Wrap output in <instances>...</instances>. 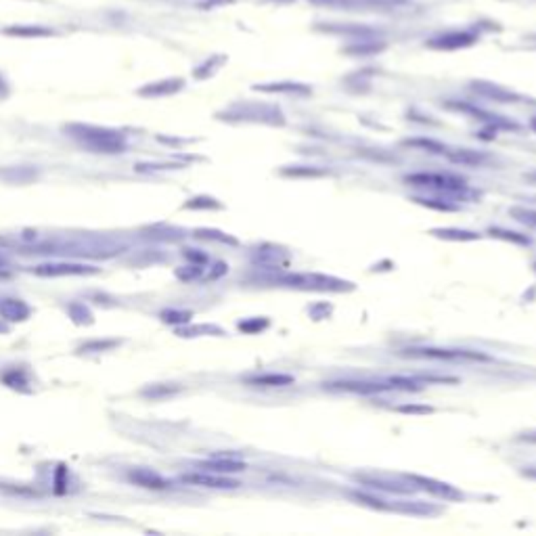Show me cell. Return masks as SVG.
<instances>
[{
	"label": "cell",
	"mask_w": 536,
	"mask_h": 536,
	"mask_svg": "<svg viewBox=\"0 0 536 536\" xmlns=\"http://www.w3.org/2000/svg\"><path fill=\"white\" fill-rule=\"evenodd\" d=\"M199 470L204 472H212V474H223V476H231V474H239V472H246L248 465L246 461H239L237 457H227V455H216L212 459H206V461H199L197 463Z\"/></svg>",
	"instance_id": "cell-12"
},
{
	"label": "cell",
	"mask_w": 536,
	"mask_h": 536,
	"mask_svg": "<svg viewBox=\"0 0 536 536\" xmlns=\"http://www.w3.org/2000/svg\"><path fill=\"white\" fill-rule=\"evenodd\" d=\"M411 202L423 206V208H430V210H438V212H455L459 210L457 206L444 202V199H438V197H411Z\"/></svg>",
	"instance_id": "cell-30"
},
{
	"label": "cell",
	"mask_w": 536,
	"mask_h": 536,
	"mask_svg": "<svg viewBox=\"0 0 536 536\" xmlns=\"http://www.w3.org/2000/svg\"><path fill=\"white\" fill-rule=\"evenodd\" d=\"M183 88H185V80L183 78H166V80L151 82V84H145L143 88H139V97H151V99L170 97V94L181 92Z\"/></svg>",
	"instance_id": "cell-16"
},
{
	"label": "cell",
	"mask_w": 536,
	"mask_h": 536,
	"mask_svg": "<svg viewBox=\"0 0 536 536\" xmlns=\"http://www.w3.org/2000/svg\"><path fill=\"white\" fill-rule=\"evenodd\" d=\"M183 482L193 484V486H204V488H216V491H231V488H239L241 484L229 476L223 474H212V472H191L183 476Z\"/></svg>",
	"instance_id": "cell-10"
},
{
	"label": "cell",
	"mask_w": 536,
	"mask_h": 536,
	"mask_svg": "<svg viewBox=\"0 0 536 536\" xmlns=\"http://www.w3.org/2000/svg\"><path fill=\"white\" fill-rule=\"evenodd\" d=\"M6 36H17V38H48L55 36L57 31L44 25H8L2 29Z\"/></svg>",
	"instance_id": "cell-22"
},
{
	"label": "cell",
	"mask_w": 536,
	"mask_h": 536,
	"mask_svg": "<svg viewBox=\"0 0 536 536\" xmlns=\"http://www.w3.org/2000/svg\"><path fill=\"white\" fill-rule=\"evenodd\" d=\"M430 235L436 237V239L457 241V244H467V241H478V239H480V233H474V231H467V229H453V227L432 229Z\"/></svg>",
	"instance_id": "cell-21"
},
{
	"label": "cell",
	"mask_w": 536,
	"mask_h": 536,
	"mask_svg": "<svg viewBox=\"0 0 536 536\" xmlns=\"http://www.w3.org/2000/svg\"><path fill=\"white\" fill-rule=\"evenodd\" d=\"M404 183L413 185V187H421V189H432L444 195H461L467 197L470 195V187L465 183V178L455 176V174H428V172H417V174H407Z\"/></svg>",
	"instance_id": "cell-4"
},
{
	"label": "cell",
	"mask_w": 536,
	"mask_h": 536,
	"mask_svg": "<svg viewBox=\"0 0 536 536\" xmlns=\"http://www.w3.org/2000/svg\"><path fill=\"white\" fill-rule=\"evenodd\" d=\"M509 214H512L518 223H522V225H526V227H533V229H536L535 210H528V208H512V210H509Z\"/></svg>",
	"instance_id": "cell-37"
},
{
	"label": "cell",
	"mask_w": 536,
	"mask_h": 536,
	"mask_svg": "<svg viewBox=\"0 0 536 536\" xmlns=\"http://www.w3.org/2000/svg\"><path fill=\"white\" fill-rule=\"evenodd\" d=\"M195 233H197V237H202V239H212V241H223V244L237 246V239H235V237H229V235H225L223 231H216V229H199V231H195Z\"/></svg>",
	"instance_id": "cell-36"
},
{
	"label": "cell",
	"mask_w": 536,
	"mask_h": 536,
	"mask_svg": "<svg viewBox=\"0 0 536 536\" xmlns=\"http://www.w3.org/2000/svg\"><path fill=\"white\" fill-rule=\"evenodd\" d=\"M69 316L78 323V325H88V323H92V314H90V310L84 306V304H69Z\"/></svg>",
	"instance_id": "cell-38"
},
{
	"label": "cell",
	"mask_w": 536,
	"mask_h": 536,
	"mask_svg": "<svg viewBox=\"0 0 536 536\" xmlns=\"http://www.w3.org/2000/svg\"><path fill=\"white\" fill-rule=\"evenodd\" d=\"M518 440H520V442H530V444H536V430H533V432H526V434H520V436H518Z\"/></svg>",
	"instance_id": "cell-46"
},
{
	"label": "cell",
	"mask_w": 536,
	"mask_h": 536,
	"mask_svg": "<svg viewBox=\"0 0 536 536\" xmlns=\"http://www.w3.org/2000/svg\"><path fill=\"white\" fill-rule=\"evenodd\" d=\"M283 176H293V178H312V176H325L327 170H320L316 166H291L281 170Z\"/></svg>",
	"instance_id": "cell-28"
},
{
	"label": "cell",
	"mask_w": 536,
	"mask_h": 536,
	"mask_svg": "<svg viewBox=\"0 0 536 536\" xmlns=\"http://www.w3.org/2000/svg\"><path fill=\"white\" fill-rule=\"evenodd\" d=\"M383 42H375V40H360V42H356V44H352V46H348L346 48V52L348 55H373V52H379V50H383Z\"/></svg>",
	"instance_id": "cell-31"
},
{
	"label": "cell",
	"mask_w": 536,
	"mask_h": 536,
	"mask_svg": "<svg viewBox=\"0 0 536 536\" xmlns=\"http://www.w3.org/2000/svg\"><path fill=\"white\" fill-rule=\"evenodd\" d=\"M446 157L453 162V164H459V166H480L488 160L486 153L482 151H474V149H455V151H446Z\"/></svg>",
	"instance_id": "cell-24"
},
{
	"label": "cell",
	"mask_w": 536,
	"mask_h": 536,
	"mask_svg": "<svg viewBox=\"0 0 536 536\" xmlns=\"http://www.w3.org/2000/svg\"><path fill=\"white\" fill-rule=\"evenodd\" d=\"M227 115L231 118H239V120H254V122H265L270 126H283L285 118L278 111V107L272 105H237L233 107Z\"/></svg>",
	"instance_id": "cell-6"
},
{
	"label": "cell",
	"mask_w": 536,
	"mask_h": 536,
	"mask_svg": "<svg viewBox=\"0 0 536 536\" xmlns=\"http://www.w3.org/2000/svg\"><path fill=\"white\" fill-rule=\"evenodd\" d=\"M409 358H428V360H491L488 354L474 350H453V348H409L400 352Z\"/></svg>",
	"instance_id": "cell-5"
},
{
	"label": "cell",
	"mask_w": 536,
	"mask_h": 536,
	"mask_svg": "<svg viewBox=\"0 0 536 536\" xmlns=\"http://www.w3.org/2000/svg\"><path fill=\"white\" fill-rule=\"evenodd\" d=\"M325 390H331V392H350V394H362V396H371V394H381V392H394L392 383L388 379H381V381H369V379H360V381H354V379H346V381H331V383H325Z\"/></svg>",
	"instance_id": "cell-8"
},
{
	"label": "cell",
	"mask_w": 536,
	"mask_h": 536,
	"mask_svg": "<svg viewBox=\"0 0 536 536\" xmlns=\"http://www.w3.org/2000/svg\"><path fill=\"white\" fill-rule=\"evenodd\" d=\"M268 325H270V320H268L267 316H254V318H244V320H239V323H237V329L244 331V333H248V335H256V333L268 329Z\"/></svg>",
	"instance_id": "cell-29"
},
{
	"label": "cell",
	"mask_w": 536,
	"mask_h": 536,
	"mask_svg": "<svg viewBox=\"0 0 536 536\" xmlns=\"http://www.w3.org/2000/svg\"><path fill=\"white\" fill-rule=\"evenodd\" d=\"M6 267H8V258L0 254V270H6Z\"/></svg>",
	"instance_id": "cell-48"
},
{
	"label": "cell",
	"mask_w": 536,
	"mask_h": 536,
	"mask_svg": "<svg viewBox=\"0 0 536 536\" xmlns=\"http://www.w3.org/2000/svg\"><path fill=\"white\" fill-rule=\"evenodd\" d=\"M128 478H130V482H134V484L141 486V488L164 491V488L170 486V482L164 480V478H162L157 472H153V470H132V472L128 474Z\"/></svg>",
	"instance_id": "cell-18"
},
{
	"label": "cell",
	"mask_w": 536,
	"mask_h": 536,
	"mask_svg": "<svg viewBox=\"0 0 536 536\" xmlns=\"http://www.w3.org/2000/svg\"><path fill=\"white\" fill-rule=\"evenodd\" d=\"M38 276H78V274H94L97 268L76 265V262H48L34 268Z\"/></svg>",
	"instance_id": "cell-14"
},
{
	"label": "cell",
	"mask_w": 536,
	"mask_h": 536,
	"mask_svg": "<svg viewBox=\"0 0 536 536\" xmlns=\"http://www.w3.org/2000/svg\"><path fill=\"white\" fill-rule=\"evenodd\" d=\"M225 335V331L216 325H197V327H187V329H178V335L183 337H195V335Z\"/></svg>",
	"instance_id": "cell-32"
},
{
	"label": "cell",
	"mask_w": 536,
	"mask_h": 536,
	"mask_svg": "<svg viewBox=\"0 0 536 536\" xmlns=\"http://www.w3.org/2000/svg\"><path fill=\"white\" fill-rule=\"evenodd\" d=\"M356 480L367 486V488H375V491H383V493H392V495H413L417 493V488L404 480V482H398V480H390V478H377V476H356Z\"/></svg>",
	"instance_id": "cell-11"
},
{
	"label": "cell",
	"mask_w": 536,
	"mask_h": 536,
	"mask_svg": "<svg viewBox=\"0 0 536 536\" xmlns=\"http://www.w3.org/2000/svg\"><path fill=\"white\" fill-rule=\"evenodd\" d=\"M396 411L398 413H407V415H430V413H434V409L428 407V404H402Z\"/></svg>",
	"instance_id": "cell-41"
},
{
	"label": "cell",
	"mask_w": 536,
	"mask_h": 536,
	"mask_svg": "<svg viewBox=\"0 0 536 536\" xmlns=\"http://www.w3.org/2000/svg\"><path fill=\"white\" fill-rule=\"evenodd\" d=\"M250 386H262V388H283L293 383V375L287 373H262V375H252L246 379Z\"/></svg>",
	"instance_id": "cell-23"
},
{
	"label": "cell",
	"mask_w": 536,
	"mask_h": 536,
	"mask_svg": "<svg viewBox=\"0 0 536 536\" xmlns=\"http://www.w3.org/2000/svg\"><path fill=\"white\" fill-rule=\"evenodd\" d=\"M488 235L497 237V239H503V241L518 244V246H530L533 244V239L528 235H522V233H516V231H507V229H499V227H491Z\"/></svg>",
	"instance_id": "cell-25"
},
{
	"label": "cell",
	"mask_w": 536,
	"mask_h": 536,
	"mask_svg": "<svg viewBox=\"0 0 536 536\" xmlns=\"http://www.w3.org/2000/svg\"><path fill=\"white\" fill-rule=\"evenodd\" d=\"M185 208L187 210H218L220 208V204H218V199H214V197H195V199H189L187 204H185Z\"/></svg>",
	"instance_id": "cell-35"
},
{
	"label": "cell",
	"mask_w": 536,
	"mask_h": 536,
	"mask_svg": "<svg viewBox=\"0 0 536 536\" xmlns=\"http://www.w3.org/2000/svg\"><path fill=\"white\" fill-rule=\"evenodd\" d=\"M113 346H115V341H92V344H86L82 348V352H101V350H107Z\"/></svg>",
	"instance_id": "cell-44"
},
{
	"label": "cell",
	"mask_w": 536,
	"mask_h": 536,
	"mask_svg": "<svg viewBox=\"0 0 536 536\" xmlns=\"http://www.w3.org/2000/svg\"><path fill=\"white\" fill-rule=\"evenodd\" d=\"M404 480H409L417 491L430 493L432 497H438V499H444V501H463V493L457 491L449 482H440L436 478H425V476H417V474L404 476Z\"/></svg>",
	"instance_id": "cell-7"
},
{
	"label": "cell",
	"mask_w": 536,
	"mask_h": 536,
	"mask_svg": "<svg viewBox=\"0 0 536 536\" xmlns=\"http://www.w3.org/2000/svg\"><path fill=\"white\" fill-rule=\"evenodd\" d=\"M227 270H229V265L218 262V265H214V270H212V272H208V278H218V276L227 274Z\"/></svg>",
	"instance_id": "cell-45"
},
{
	"label": "cell",
	"mask_w": 536,
	"mask_h": 536,
	"mask_svg": "<svg viewBox=\"0 0 536 536\" xmlns=\"http://www.w3.org/2000/svg\"><path fill=\"white\" fill-rule=\"evenodd\" d=\"M174 392H178V388H166V386H153V388H147L143 394L145 396H151V398H157V396H168V394H174Z\"/></svg>",
	"instance_id": "cell-42"
},
{
	"label": "cell",
	"mask_w": 536,
	"mask_h": 536,
	"mask_svg": "<svg viewBox=\"0 0 536 536\" xmlns=\"http://www.w3.org/2000/svg\"><path fill=\"white\" fill-rule=\"evenodd\" d=\"M254 90L258 92H281V94H310L312 88L299 82H268V84H256Z\"/></svg>",
	"instance_id": "cell-20"
},
{
	"label": "cell",
	"mask_w": 536,
	"mask_h": 536,
	"mask_svg": "<svg viewBox=\"0 0 536 536\" xmlns=\"http://www.w3.org/2000/svg\"><path fill=\"white\" fill-rule=\"evenodd\" d=\"M530 126H533V130H535V132H536V115H535V118H533V120H530Z\"/></svg>",
	"instance_id": "cell-50"
},
{
	"label": "cell",
	"mask_w": 536,
	"mask_h": 536,
	"mask_svg": "<svg viewBox=\"0 0 536 536\" xmlns=\"http://www.w3.org/2000/svg\"><path fill=\"white\" fill-rule=\"evenodd\" d=\"M2 381L8 386V388H23V386H27V379L21 375V371H17V369H13V371H8L4 377H2Z\"/></svg>",
	"instance_id": "cell-40"
},
{
	"label": "cell",
	"mask_w": 536,
	"mask_h": 536,
	"mask_svg": "<svg viewBox=\"0 0 536 536\" xmlns=\"http://www.w3.org/2000/svg\"><path fill=\"white\" fill-rule=\"evenodd\" d=\"M65 132L76 139L80 145H84L86 149L94 151V153H122L128 145L124 132L113 130V128H105V126H92V124H69L65 126Z\"/></svg>",
	"instance_id": "cell-1"
},
{
	"label": "cell",
	"mask_w": 536,
	"mask_h": 536,
	"mask_svg": "<svg viewBox=\"0 0 536 536\" xmlns=\"http://www.w3.org/2000/svg\"><path fill=\"white\" fill-rule=\"evenodd\" d=\"M276 285L283 287H291V289H312V291H352L354 283L352 281H344L337 276H329V274H318V272H310V274H278L270 278Z\"/></svg>",
	"instance_id": "cell-2"
},
{
	"label": "cell",
	"mask_w": 536,
	"mask_h": 536,
	"mask_svg": "<svg viewBox=\"0 0 536 536\" xmlns=\"http://www.w3.org/2000/svg\"><path fill=\"white\" fill-rule=\"evenodd\" d=\"M402 145L407 147H417V149H423V151H430V153H436V155H446V147L438 141H432V139H407Z\"/></svg>",
	"instance_id": "cell-27"
},
{
	"label": "cell",
	"mask_w": 536,
	"mask_h": 536,
	"mask_svg": "<svg viewBox=\"0 0 536 536\" xmlns=\"http://www.w3.org/2000/svg\"><path fill=\"white\" fill-rule=\"evenodd\" d=\"M193 318V314L189 310H174V308H168L162 312V320L164 323H170V325H185Z\"/></svg>",
	"instance_id": "cell-33"
},
{
	"label": "cell",
	"mask_w": 536,
	"mask_h": 536,
	"mask_svg": "<svg viewBox=\"0 0 536 536\" xmlns=\"http://www.w3.org/2000/svg\"><path fill=\"white\" fill-rule=\"evenodd\" d=\"M223 63H225V57H212V59H208L204 65H199V67L195 69V78H199V80L210 78Z\"/></svg>",
	"instance_id": "cell-34"
},
{
	"label": "cell",
	"mask_w": 536,
	"mask_h": 536,
	"mask_svg": "<svg viewBox=\"0 0 536 536\" xmlns=\"http://www.w3.org/2000/svg\"><path fill=\"white\" fill-rule=\"evenodd\" d=\"M252 260L256 265H260V267L270 268V270H278V268L287 267L289 254L283 248H276V246H262L260 250L254 252Z\"/></svg>",
	"instance_id": "cell-15"
},
{
	"label": "cell",
	"mask_w": 536,
	"mask_h": 536,
	"mask_svg": "<svg viewBox=\"0 0 536 536\" xmlns=\"http://www.w3.org/2000/svg\"><path fill=\"white\" fill-rule=\"evenodd\" d=\"M176 276L181 281H197L204 276V265H191V267H183L176 270Z\"/></svg>",
	"instance_id": "cell-39"
},
{
	"label": "cell",
	"mask_w": 536,
	"mask_h": 536,
	"mask_svg": "<svg viewBox=\"0 0 536 536\" xmlns=\"http://www.w3.org/2000/svg\"><path fill=\"white\" fill-rule=\"evenodd\" d=\"M476 42H478L476 34H472L467 29H453V31H444V34L430 38L428 46L434 50H459V48H467Z\"/></svg>",
	"instance_id": "cell-9"
},
{
	"label": "cell",
	"mask_w": 536,
	"mask_h": 536,
	"mask_svg": "<svg viewBox=\"0 0 536 536\" xmlns=\"http://www.w3.org/2000/svg\"><path fill=\"white\" fill-rule=\"evenodd\" d=\"M526 181H530V183H535V185H536V172H530V174H526Z\"/></svg>",
	"instance_id": "cell-49"
},
{
	"label": "cell",
	"mask_w": 536,
	"mask_h": 536,
	"mask_svg": "<svg viewBox=\"0 0 536 536\" xmlns=\"http://www.w3.org/2000/svg\"><path fill=\"white\" fill-rule=\"evenodd\" d=\"M4 88H6V86H4V80H2V76H0V92H2Z\"/></svg>",
	"instance_id": "cell-51"
},
{
	"label": "cell",
	"mask_w": 536,
	"mask_h": 536,
	"mask_svg": "<svg viewBox=\"0 0 536 536\" xmlns=\"http://www.w3.org/2000/svg\"><path fill=\"white\" fill-rule=\"evenodd\" d=\"M392 512L404 514V516H423V518H434L440 514L438 507H432L430 503H423V501H394Z\"/></svg>",
	"instance_id": "cell-19"
},
{
	"label": "cell",
	"mask_w": 536,
	"mask_h": 536,
	"mask_svg": "<svg viewBox=\"0 0 536 536\" xmlns=\"http://www.w3.org/2000/svg\"><path fill=\"white\" fill-rule=\"evenodd\" d=\"M124 246L120 241H113L109 237H78L69 241L52 244V254H67V256H113L120 254Z\"/></svg>",
	"instance_id": "cell-3"
},
{
	"label": "cell",
	"mask_w": 536,
	"mask_h": 536,
	"mask_svg": "<svg viewBox=\"0 0 536 536\" xmlns=\"http://www.w3.org/2000/svg\"><path fill=\"white\" fill-rule=\"evenodd\" d=\"M185 258L191 260L193 265H206L208 262V256L202 254L199 250H185Z\"/></svg>",
	"instance_id": "cell-43"
},
{
	"label": "cell",
	"mask_w": 536,
	"mask_h": 536,
	"mask_svg": "<svg viewBox=\"0 0 536 536\" xmlns=\"http://www.w3.org/2000/svg\"><path fill=\"white\" fill-rule=\"evenodd\" d=\"M472 90L478 92L480 97H486L491 101H497V103H518L522 97L501 84H493V82H484V80H476L472 82Z\"/></svg>",
	"instance_id": "cell-13"
},
{
	"label": "cell",
	"mask_w": 536,
	"mask_h": 536,
	"mask_svg": "<svg viewBox=\"0 0 536 536\" xmlns=\"http://www.w3.org/2000/svg\"><path fill=\"white\" fill-rule=\"evenodd\" d=\"M352 499L358 501L360 505L365 507H371V509H377V512H392V503L386 501V499H379L375 495H367V493H352Z\"/></svg>",
	"instance_id": "cell-26"
},
{
	"label": "cell",
	"mask_w": 536,
	"mask_h": 536,
	"mask_svg": "<svg viewBox=\"0 0 536 536\" xmlns=\"http://www.w3.org/2000/svg\"><path fill=\"white\" fill-rule=\"evenodd\" d=\"M522 476L530 478V480H536V467H524L522 470Z\"/></svg>",
	"instance_id": "cell-47"
},
{
	"label": "cell",
	"mask_w": 536,
	"mask_h": 536,
	"mask_svg": "<svg viewBox=\"0 0 536 536\" xmlns=\"http://www.w3.org/2000/svg\"><path fill=\"white\" fill-rule=\"evenodd\" d=\"M31 314V308L27 302L19 297H0V318L8 323H23Z\"/></svg>",
	"instance_id": "cell-17"
}]
</instances>
